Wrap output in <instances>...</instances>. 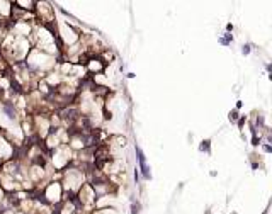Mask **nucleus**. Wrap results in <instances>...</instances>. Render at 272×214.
<instances>
[{"mask_svg": "<svg viewBox=\"0 0 272 214\" xmlns=\"http://www.w3.org/2000/svg\"><path fill=\"white\" fill-rule=\"evenodd\" d=\"M243 122H245V117H241V119L238 121V126H240V128H241V126H243Z\"/></svg>", "mask_w": 272, "mask_h": 214, "instance_id": "1a4fd4ad", "label": "nucleus"}, {"mask_svg": "<svg viewBox=\"0 0 272 214\" xmlns=\"http://www.w3.org/2000/svg\"><path fill=\"white\" fill-rule=\"evenodd\" d=\"M230 41H233L231 34H228L226 37H221V39H220V43H221V44H225V46H228V44H230Z\"/></svg>", "mask_w": 272, "mask_h": 214, "instance_id": "7ed1b4c3", "label": "nucleus"}, {"mask_svg": "<svg viewBox=\"0 0 272 214\" xmlns=\"http://www.w3.org/2000/svg\"><path fill=\"white\" fill-rule=\"evenodd\" d=\"M230 119L231 121H236V119H238V110H231V112H230Z\"/></svg>", "mask_w": 272, "mask_h": 214, "instance_id": "39448f33", "label": "nucleus"}, {"mask_svg": "<svg viewBox=\"0 0 272 214\" xmlns=\"http://www.w3.org/2000/svg\"><path fill=\"white\" fill-rule=\"evenodd\" d=\"M241 53H243V54H248V53H250V44H243V48H241Z\"/></svg>", "mask_w": 272, "mask_h": 214, "instance_id": "423d86ee", "label": "nucleus"}, {"mask_svg": "<svg viewBox=\"0 0 272 214\" xmlns=\"http://www.w3.org/2000/svg\"><path fill=\"white\" fill-rule=\"evenodd\" d=\"M135 151H136V157H138V163H140L141 175L146 178V180H150L152 175H150V168H148V165H146V157H145V153H143V150L140 146H135Z\"/></svg>", "mask_w": 272, "mask_h": 214, "instance_id": "f257e3e1", "label": "nucleus"}, {"mask_svg": "<svg viewBox=\"0 0 272 214\" xmlns=\"http://www.w3.org/2000/svg\"><path fill=\"white\" fill-rule=\"evenodd\" d=\"M264 150H265L267 153H271L272 151V148H271V145H264Z\"/></svg>", "mask_w": 272, "mask_h": 214, "instance_id": "6e6552de", "label": "nucleus"}, {"mask_svg": "<svg viewBox=\"0 0 272 214\" xmlns=\"http://www.w3.org/2000/svg\"><path fill=\"white\" fill-rule=\"evenodd\" d=\"M131 209H133V211H131V214H138V213H140V211H138V209H140V204H133V206H131Z\"/></svg>", "mask_w": 272, "mask_h": 214, "instance_id": "0eeeda50", "label": "nucleus"}, {"mask_svg": "<svg viewBox=\"0 0 272 214\" xmlns=\"http://www.w3.org/2000/svg\"><path fill=\"white\" fill-rule=\"evenodd\" d=\"M252 145H253V146H259V145H260V138H257V134H253V138H252Z\"/></svg>", "mask_w": 272, "mask_h": 214, "instance_id": "20e7f679", "label": "nucleus"}, {"mask_svg": "<svg viewBox=\"0 0 272 214\" xmlns=\"http://www.w3.org/2000/svg\"><path fill=\"white\" fill-rule=\"evenodd\" d=\"M199 150H201V151H206V153H211V141L209 139L203 141L201 146H199Z\"/></svg>", "mask_w": 272, "mask_h": 214, "instance_id": "f03ea898", "label": "nucleus"}]
</instances>
